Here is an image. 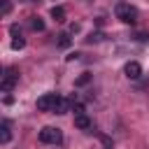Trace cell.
<instances>
[{
  "mask_svg": "<svg viewBox=\"0 0 149 149\" xmlns=\"http://www.w3.org/2000/svg\"><path fill=\"white\" fill-rule=\"evenodd\" d=\"M114 14H116V19H119V21H123V23H135L140 12H137V7H135V5H130V2H116Z\"/></svg>",
  "mask_w": 149,
  "mask_h": 149,
  "instance_id": "obj_1",
  "label": "cell"
},
{
  "mask_svg": "<svg viewBox=\"0 0 149 149\" xmlns=\"http://www.w3.org/2000/svg\"><path fill=\"white\" fill-rule=\"evenodd\" d=\"M40 142H44V144H61V142H63V133H61V128L44 126V128L40 130Z\"/></svg>",
  "mask_w": 149,
  "mask_h": 149,
  "instance_id": "obj_2",
  "label": "cell"
},
{
  "mask_svg": "<svg viewBox=\"0 0 149 149\" xmlns=\"http://www.w3.org/2000/svg\"><path fill=\"white\" fill-rule=\"evenodd\" d=\"M56 100H58V93H44V95H40V98H37L35 107H37L40 112H51V109H54V105H56Z\"/></svg>",
  "mask_w": 149,
  "mask_h": 149,
  "instance_id": "obj_3",
  "label": "cell"
},
{
  "mask_svg": "<svg viewBox=\"0 0 149 149\" xmlns=\"http://www.w3.org/2000/svg\"><path fill=\"white\" fill-rule=\"evenodd\" d=\"M16 84H19V74H16L14 70H9V72L2 77V81H0V91H2V93H9Z\"/></svg>",
  "mask_w": 149,
  "mask_h": 149,
  "instance_id": "obj_4",
  "label": "cell"
},
{
  "mask_svg": "<svg viewBox=\"0 0 149 149\" xmlns=\"http://www.w3.org/2000/svg\"><path fill=\"white\" fill-rule=\"evenodd\" d=\"M123 72H126L128 79H140V74H142V65H140L137 61H128L126 68H123Z\"/></svg>",
  "mask_w": 149,
  "mask_h": 149,
  "instance_id": "obj_5",
  "label": "cell"
},
{
  "mask_svg": "<svg viewBox=\"0 0 149 149\" xmlns=\"http://www.w3.org/2000/svg\"><path fill=\"white\" fill-rule=\"evenodd\" d=\"M70 107H72V102L58 95V100H56V105H54V109H51V112H54V114H65V112H70Z\"/></svg>",
  "mask_w": 149,
  "mask_h": 149,
  "instance_id": "obj_6",
  "label": "cell"
},
{
  "mask_svg": "<svg viewBox=\"0 0 149 149\" xmlns=\"http://www.w3.org/2000/svg\"><path fill=\"white\" fill-rule=\"evenodd\" d=\"M74 126L79 128V130H88L91 128V119L81 112V114H74Z\"/></svg>",
  "mask_w": 149,
  "mask_h": 149,
  "instance_id": "obj_7",
  "label": "cell"
},
{
  "mask_svg": "<svg viewBox=\"0 0 149 149\" xmlns=\"http://www.w3.org/2000/svg\"><path fill=\"white\" fill-rule=\"evenodd\" d=\"M9 140H12V128H9V121L5 119V121L0 123V142H2V144H7Z\"/></svg>",
  "mask_w": 149,
  "mask_h": 149,
  "instance_id": "obj_8",
  "label": "cell"
},
{
  "mask_svg": "<svg viewBox=\"0 0 149 149\" xmlns=\"http://www.w3.org/2000/svg\"><path fill=\"white\" fill-rule=\"evenodd\" d=\"M51 19H54V21H58V23H61V21H65V9H63L61 5L51 7Z\"/></svg>",
  "mask_w": 149,
  "mask_h": 149,
  "instance_id": "obj_9",
  "label": "cell"
},
{
  "mask_svg": "<svg viewBox=\"0 0 149 149\" xmlns=\"http://www.w3.org/2000/svg\"><path fill=\"white\" fill-rule=\"evenodd\" d=\"M30 28L33 30H44V21L40 16H30Z\"/></svg>",
  "mask_w": 149,
  "mask_h": 149,
  "instance_id": "obj_10",
  "label": "cell"
},
{
  "mask_svg": "<svg viewBox=\"0 0 149 149\" xmlns=\"http://www.w3.org/2000/svg\"><path fill=\"white\" fill-rule=\"evenodd\" d=\"M58 47H61V49L70 47V35H68V33H61V35H58Z\"/></svg>",
  "mask_w": 149,
  "mask_h": 149,
  "instance_id": "obj_11",
  "label": "cell"
},
{
  "mask_svg": "<svg viewBox=\"0 0 149 149\" xmlns=\"http://www.w3.org/2000/svg\"><path fill=\"white\" fill-rule=\"evenodd\" d=\"M9 12H12V2H9V0H0V14L7 16Z\"/></svg>",
  "mask_w": 149,
  "mask_h": 149,
  "instance_id": "obj_12",
  "label": "cell"
},
{
  "mask_svg": "<svg viewBox=\"0 0 149 149\" xmlns=\"http://www.w3.org/2000/svg\"><path fill=\"white\" fill-rule=\"evenodd\" d=\"M88 81H91V72H84L81 77H77V81H74V84H77V86H86Z\"/></svg>",
  "mask_w": 149,
  "mask_h": 149,
  "instance_id": "obj_13",
  "label": "cell"
},
{
  "mask_svg": "<svg viewBox=\"0 0 149 149\" xmlns=\"http://www.w3.org/2000/svg\"><path fill=\"white\" fill-rule=\"evenodd\" d=\"M102 37H105V35H102V33H91V35H88V37H86V42H88V44H95V42H100V40H102Z\"/></svg>",
  "mask_w": 149,
  "mask_h": 149,
  "instance_id": "obj_14",
  "label": "cell"
},
{
  "mask_svg": "<svg viewBox=\"0 0 149 149\" xmlns=\"http://www.w3.org/2000/svg\"><path fill=\"white\" fill-rule=\"evenodd\" d=\"M23 47H26V40H23V37H21V35H19V37H14V40H12V49H23Z\"/></svg>",
  "mask_w": 149,
  "mask_h": 149,
  "instance_id": "obj_15",
  "label": "cell"
},
{
  "mask_svg": "<svg viewBox=\"0 0 149 149\" xmlns=\"http://www.w3.org/2000/svg\"><path fill=\"white\" fill-rule=\"evenodd\" d=\"M9 30H12V35H14V37H19V35H21V33H19V26H12Z\"/></svg>",
  "mask_w": 149,
  "mask_h": 149,
  "instance_id": "obj_16",
  "label": "cell"
},
{
  "mask_svg": "<svg viewBox=\"0 0 149 149\" xmlns=\"http://www.w3.org/2000/svg\"><path fill=\"white\" fill-rule=\"evenodd\" d=\"M102 144H105L107 149H112V140H109V137H102Z\"/></svg>",
  "mask_w": 149,
  "mask_h": 149,
  "instance_id": "obj_17",
  "label": "cell"
}]
</instances>
